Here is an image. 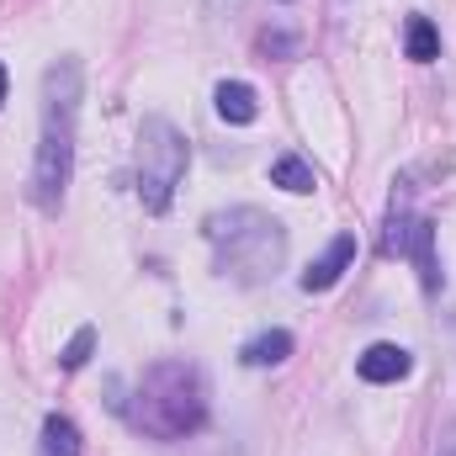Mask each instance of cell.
Returning a JSON list of instances; mask_svg holds the SVG:
<instances>
[{"instance_id":"cell-15","label":"cell","mask_w":456,"mask_h":456,"mask_svg":"<svg viewBox=\"0 0 456 456\" xmlns=\"http://www.w3.org/2000/svg\"><path fill=\"white\" fill-rule=\"evenodd\" d=\"M446 456H456V446H452V452H446Z\"/></svg>"},{"instance_id":"cell-10","label":"cell","mask_w":456,"mask_h":456,"mask_svg":"<svg viewBox=\"0 0 456 456\" xmlns=\"http://www.w3.org/2000/svg\"><path fill=\"white\" fill-rule=\"evenodd\" d=\"M37 456H80V425L64 419V414H48V419H43Z\"/></svg>"},{"instance_id":"cell-11","label":"cell","mask_w":456,"mask_h":456,"mask_svg":"<svg viewBox=\"0 0 456 456\" xmlns=\"http://www.w3.org/2000/svg\"><path fill=\"white\" fill-rule=\"evenodd\" d=\"M271 186H281V191L303 197V191H314L319 181H314V165H308V159H297V154H281V159H271Z\"/></svg>"},{"instance_id":"cell-2","label":"cell","mask_w":456,"mask_h":456,"mask_svg":"<svg viewBox=\"0 0 456 456\" xmlns=\"http://www.w3.org/2000/svg\"><path fill=\"white\" fill-rule=\"evenodd\" d=\"M75 117H80V64L59 59L43 75V133L32 159V202L53 213L64 202L69 170H75Z\"/></svg>"},{"instance_id":"cell-1","label":"cell","mask_w":456,"mask_h":456,"mask_svg":"<svg viewBox=\"0 0 456 456\" xmlns=\"http://www.w3.org/2000/svg\"><path fill=\"white\" fill-rule=\"evenodd\" d=\"M127 425L149 441H186L208 425V382L191 361H159L127 398Z\"/></svg>"},{"instance_id":"cell-3","label":"cell","mask_w":456,"mask_h":456,"mask_svg":"<svg viewBox=\"0 0 456 456\" xmlns=\"http://www.w3.org/2000/svg\"><path fill=\"white\" fill-rule=\"evenodd\" d=\"M208 244H213V265L218 276L239 281V287H260L281 271L287 260V228L276 224L271 213L260 208H228V213H213L208 224Z\"/></svg>"},{"instance_id":"cell-8","label":"cell","mask_w":456,"mask_h":456,"mask_svg":"<svg viewBox=\"0 0 456 456\" xmlns=\"http://www.w3.org/2000/svg\"><path fill=\"white\" fill-rule=\"evenodd\" d=\"M213 102H218V117H224V122H233V127H249V122L260 117L255 86H244V80H224V86L213 91Z\"/></svg>"},{"instance_id":"cell-6","label":"cell","mask_w":456,"mask_h":456,"mask_svg":"<svg viewBox=\"0 0 456 456\" xmlns=\"http://www.w3.org/2000/svg\"><path fill=\"white\" fill-rule=\"evenodd\" d=\"M409 366H414V355L403 350V345H366L361 350V361H355V371H361V382H403L409 377Z\"/></svg>"},{"instance_id":"cell-9","label":"cell","mask_w":456,"mask_h":456,"mask_svg":"<svg viewBox=\"0 0 456 456\" xmlns=\"http://www.w3.org/2000/svg\"><path fill=\"white\" fill-rule=\"evenodd\" d=\"M292 335L287 330H265V335H255V340H244V350H239V361L244 366H281L287 355H292Z\"/></svg>"},{"instance_id":"cell-7","label":"cell","mask_w":456,"mask_h":456,"mask_svg":"<svg viewBox=\"0 0 456 456\" xmlns=\"http://www.w3.org/2000/svg\"><path fill=\"white\" fill-rule=\"evenodd\" d=\"M350 260H355V233H340V239L303 271V292H330L345 271H350Z\"/></svg>"},{"instance_id":"cell-5","label":"cell","mask_w":456,"mask_h":456,"mask_svg":"<svg viewBox=\"0 0 456 456\" xmlns=\"http://www.w3.org/2000/svg\"><path fill=\"white\" fill-rule=\"evenodd\" d=\"M382 255H403L419 265L425 292H441V260H436V224L414 218V213H393L387 233H382Z\"/></svg>"},{"instance_id":"cell-4","label":"cell","mask_w":456,"mask_h":456,"mask_svg":"<svg viewBox=\"0 0 456 456\" xmlns=\"http://www.w3.org/2000/svg\"><path fill=\"white\" fill-rule=\"evenodd\" d=\"M186 175V138L165 117H143L138 127V202L149 213H165L175 186Z\"/></svg>"},{"instance_id":"cell-12","label":"cell","mask_w":456,"mask_h":456,"mask_svg":"<svg viewBox=\"0 0 456 456\" xmlns=\"http://www.w3.org/2000/svg\"><path fill=\"white\" fill-rule=\"evenodd\" d=\"M403 48L414 64H430L441 53V32L430 27V16H409V32H403Z\"/></svg>"},{"instance_id":"cell-14","label":"cell","mask_w":456,"mask_h":456,"mask_svg":"<svg viewBox=\"0 0 456 456\" xmlns=\"http://www.w3.org/2000/svg\"><path fill=\"white\" fill-rule=\"evenodd\" d=\"M0 107H5V64H0Z\"/></svg>"},{"instance_id":"cell-13","label":"cell","mask_w":456,"mask_h":456,"mask_svg":"<svg viewBox=\"0 0 456 456\" xmlns=\"http://www.w3.org/2000/svg\"><path fill=\"white\" fill-rule=\"evenodd\" d=\"M91 350H96V330L86 324V330H75V340L59 350V366H64V371H80V366L91 361Z\"/></svg>"}]
</instances>
